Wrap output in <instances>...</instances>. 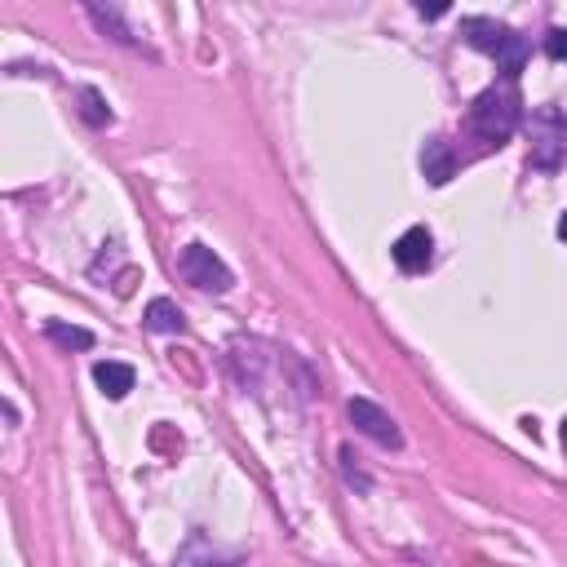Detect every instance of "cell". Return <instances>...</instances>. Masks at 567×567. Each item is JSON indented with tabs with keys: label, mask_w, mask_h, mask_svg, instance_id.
<instances>
[{
	"label": "cell",
	"mask_w": 567,
	"mask_h": 567,
	"mask_svg": "<svg viewBox=\"0 0 567 567\" xmlns=\"http://www.w3.org/2000/svg\"><path fill=\"white\" fill-rule=\"evenodd\" d=\"M470 125L483 142H497L501 147V142L514 133V125H519V98H514V89L510 85L483 89V94L474 98V107H470Z\"/></svg>",
	"instance_id": "cell-1"
},
{
	"label": "cell",
	"mask_w": 567,
	"mask_h": 567,
	"mask_svg": "<svg viewBox=\"0 0 567 567\" xmlns=\"http://www.w3.org/2000/svg\"><path fill=\"white\" fill-rule=\"evenodd\" d=\"M178 271H182V280L195 284L200 293H226L235 280H231V266L222 262L218 253L209 249V244H187V249L178 253Z\"/></svg>",
	"instance_id": "cell-2"
},
{
	"label": "cell",
	"mask_w": 567,
	"mask_h": 567,
	"mask_svg": "<svg viewBox=\"0 0 567 567\" xmlns=\"http://www.w3.org/2000/svg\"><path fill=\"white\" fill-rule=\"evenodd\" d=\"M350 421H355L359 435H368L373 443H381V448H404V435H399L395 417L390 412H381L373 399H350Z\"/></svg>",
	"instance_id": "cell-3"
},
{
	"label": "cell",
	"mask_w": 567,
	"mask_h": 567,
	"mask_svg": "<svg viewBox=\"0 0 567 567\" xmlns=\"http://www.w3.org/2000/svg\"><path fill=\"white\" fill-rule=\"evenodd\" d=\"M395 262H399V271H408V275H417V271H426L430 266V257H435V240H430V231L426 226H408L404 235L395 240Z\"/></svg>",
	"instance_id": "cell-4"
},
{
	"label": "cell",
	"mask_w": 567,
	"mask_h": 567,
	"mask_svg": "<svg viewBox=\"0 0 567 567\" xmlns=\"http://www.w3.org/2000/svg\"><path fill=\"white\" fill-rule=\"evenodd\" d=\"M452 169H457V160H452V147L443 138H430L426 147H421V173L430 178V187H443V182L452 178Z\"/></svg>",
	"instance_id": "cell-5"
},
{
	"label": "cell",
	"mask_w": 567,
	"mask_h": 567,
	"mask_svg": "<svg viewBox=\"0 0 567 567\" xmlns=\"http://www.w3.org/2000/svg\"><path fill=\"white\" fill-rule=\"evenodd\" d=\"M94 381L107 399H125L133 390V368L120 364V359H98L94 364Z\"/></svg>",
	"instance_id": "cell-6"
},
{
	"label": "cell",
	"mask_w": 567,
	"mask_h": 567,
	"mask_svg": "<svg viewBox=\"0 0 567 567\" xmlns=\"http://www.w3.org/2000/svg\"><path fill=\"white\" fill-rule=\"evenodd\" d=\"M461 32H466V40H470L474 49H483V54H497L501 40L510 36V27H501L497 18H466V23H461Z\"/></svg>",
	"instance_id": "cell-7"
},
{
	"label": "cell",
	"mask_w": 567,
	"mask_h": 567,
	"mask_svg": "<svg viewBox=\"0 0 567 567\" xmlns=\"http://www.w3.org/2000/svg\"><path fill=\"white\" fill-rule=\"evenodd\" d=\"M89 18L98 23V32L102 36H111L116 45H125V49H142V40H138V32L125 23V18L116 14V9H102V5H89Z\"/></svg>",
	"instance_id": "cell-8"
},
{
	"label": "cell",
	"mask_w": 567,
	"mask_h": 567,
	"mask_svg": "<svg viewBox=\"0 0 567 567\" xmlns=\"http://www.w3.org/2000/svg\"><path fill=\"white\" fill-rule=\"evenodd\" d=\"M147 328H151V333H182V328H187L182 306L169 302V297H156V302L147 306Z\"/></svg>",
	"instance_id": "cell-9"
},
{
	"label": "cell",
	"mask_w": 567,
	"mask_h": 567,
	"mask_svg": "<svg viewBox=\"0 0 567 567\" xmlns=\"http://www.w3.org/2000/svg\"><path fill=\"white\" fill-rule=\"evenodd\" d=\"M492 58H497V67L505 71V80H519L523 63H528V40H523L519 32H510V36L501 40V49H497Z\"/></svg>",
	"instance_id": "cell-10"
},
{
	"label": "cell",
	"mask_w": 567,
	"mask_h": 567,
	"mask_svg": "<svg viewBox=\"0 0 567 567\" xmlns=\"http://www.w3.org/2000/svg\"><path fill=\"white\" fill-rule=\"evenodd\" d=\"M45 333H49V342H58L67 350H89L94 346V333H85V328H67V324H58V319H49Z\"/></svg>",
	"instance_id": "cell-11"
},
{
	"label": "cell",
	"mask_w": 567,
	"mask_h": 567,
	"mask_svg": "<svg viewBox=\"0 0 567 567\" xmlns=\"http://www.w3.org/2000/svg\"><path fill=\"white\" fill-rule=\"evenodd\" d=\"M80 102H85V120H89V125H111V111H107V102L98 98V89H85Z\"/></svg>",
	"instance_id": "cell-12"
},
{
	"label": "cell",
	"mask_w": 567,
	"mask_h": 567,
	"mask_svg": "<svg viewBox=\"0 0 567 567\" xmlns=\"http://www.w3.org/2000/svg\"><path fill=\"white\" fill-rule=\"evenodd\" d=\"M545 54H550L554 63H567V32L563 27H554V32L545 36Z\"/></svg>",
	"instance_id": "cell-13"
},
{
	"label": "cell",
	"mask_w": 567,
	"mask_h": 567,
	"mask_svg": "<svg viewBox=\"0 0 567 567\" xmlns=\"http://www.w3.org/2000/svg\"><path fill=\"white\" fill-rule=\"evenodd\" d=\"M417 14L421 18H443V14H448V5H417Z\"/></svg>",
	"instance_id": "cell-14"
},
{
	"label": "cell",
	"mask_w": 567,
	"mask_h": 567,
	"mask_svg": "<svg viewBox=\"0 0 567 567\" xmlns=\"http://www.w3.org/2000/svg\"><path fill=\"white\" fill-rule=\"evenodd\" d=\"M559 235H563V240H567V213H563V218H559Z\"/></svg>",
	"instance_id": "cell-15"
},
{
	"label": "cell",
	"mask_w": 567,
	"mask_h": 567,
	"mask_svg": "<svg viewBox=\"0 0 567 567\" xmlns=\"http://www.w3.org/2000/svg\"><path fill=\"white\" fill-rule=\"evenodd\" d=\"M563 443H567V421H563Z\"/></svg>",
	"instance_id": "cell-16"
}]
</instances>
